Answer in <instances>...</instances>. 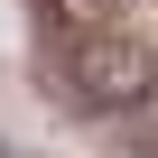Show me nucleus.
<instances>
[{"mask_svg": "<svg viewBox=\"0 0 158 158\" xmlns=\"http://www.w3.org/2000/svg\"><path fill=\"white\" fill-rule=\"evenodd\" d=\"M0 158H10V149H0Z\"/></svg>", "mask_w": 158, "mask_h": 158, "instance_id": "f03ea898", "label": "nucleus"}, {"mask_svg": "<svg viewBox=\"0 0 158 158\" xmlns=\"http://www.w3.org/2000/svg\"><path fill=\"white\" fill-rule=\"evenodd\" d=\"M65 84L74 102H93V112H139L158 93V47L149 37H121V28H84L65 56Z\"/></svg>", "mask_w": 158, "mask_h": 158, "instance_id": "f257e3e1", "label": "nucleus"}]
</instances>
